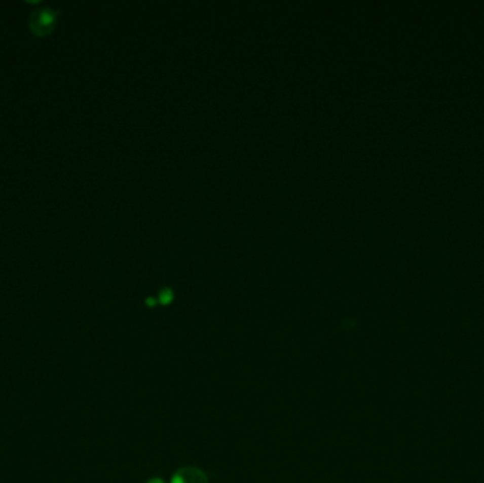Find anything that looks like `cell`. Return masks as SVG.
<instances>
[{"mask_svg": "<svg viewBox=\"0 0 484 483\" xmlns=\"http://www.w3.org/2000/svg\"><path fill=\"white\" fill-rule=\"evenodd\" d=\"M173 483H207V479H205L204 473L198 469L185 468V469L178 470L174 475Z\"/></svg>", "mask_w": 484, "mask_h": 483, "instance_id": "6da1fadb", "label": "cell"}]
</instances>
